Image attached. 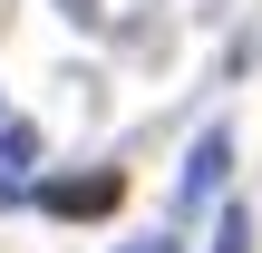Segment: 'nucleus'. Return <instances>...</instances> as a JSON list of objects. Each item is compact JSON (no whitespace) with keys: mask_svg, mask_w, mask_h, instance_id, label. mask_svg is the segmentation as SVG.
I'll use <instances>...</instances> for the list:
<instances>
[{"mask_svg":"<svg viewBox=\"0 0 262 253\" xmlns=\"http://www.w3.org/2000/svg\"><path fill=\"white\" fill-rule=\"evenodd\" d=\"M224 166H233V127H204V137H194V156H185V176H175V215H194V205H214V185H224Z\"/></svg>","mask_w":262,"mask_h":253,"instance_id":"obj_2","label":"nucleus"},{"mask_svg":"<svg viewBox=\"0 0 262 253\" xmlns=\"http://www.w3.org/2000/svg\"><path fill=\"white\" fill-rule=\"evenodd\" d=\"M126 253H185V244H165V234H156V244H126Z\"/></svg>","mask_w":262,"mask_h":253,"instance_id":"obj_5","label":"nucleus"},{"mask_svg":"<svg viewBox=\"0 0 262 253\" xmlns=\"http://www.w3.org/2000/svg\"><path fill=\"white\" fill-rule=\"evenodd\" d=\"M214 253H253V215H243V205H224V224H214Z\"/></svg>","mask_w":262,"mask_h":253,"instance_id":"obj_4","label":"nucleus"},{"mask_svg":"<svg viewBox=\"0 0 262 253\" xmlns=\"http://www.w3.org/2000/svg\"><path fill=\"white\" fill-rule=\"evenodd\" d=\"M39 215H58V224H97V215H117L126 205V176L117 166H88V176H39V195H29Z\"/></svg>","mask_w":262,"mask_h":253,"instance_id":"obj_1","label":"nucleus"},{"mask_svg":"<svg viewBox=\"0 0 262 253\" xmlns=\"http://www.w3.org/2000/svg\"><path fill=\"white\" fill-rule=\"evenodd\" d=\"M39 166V127L29 117H0V205H19V176Z\"/></svg>","mask_w":262,"mask_h":253,"instance_id":"obj_3","label":"nucleus"}]
</instances>
